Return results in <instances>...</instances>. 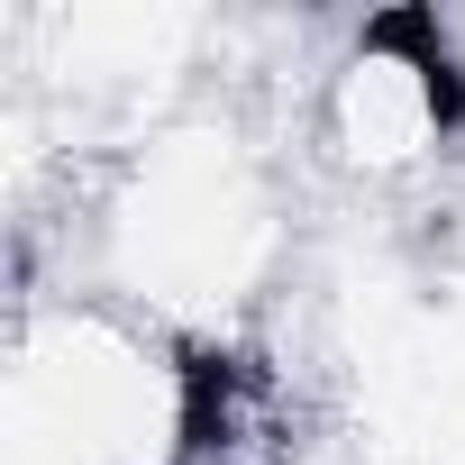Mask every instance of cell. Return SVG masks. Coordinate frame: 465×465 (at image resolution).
Returning a JSON list of instances; mask_svg holds the SVG:
<instances>
[{"instance_id":"6da1fadb","label":"cell","mask_w":465,"mask_h":465,"mask_svg":"<svg viewBox=\"0 0 465 465\" xmlns=\"http://www.w3.org/2000/svg\"><path fill=\"white\" fill-rule=\"evenodd\" d=\"M238 92H201L110 146L64 210V283L155 320L183 347H247L302 265V146Z\"/></svg>"},{"instance_id":"3957f363","label":"cell","mask_w":465,"mask_h":465,"mask_svg":"<svg viewBox=\"0 0 465 465\" xmlns=\"http://www.w3.org/2000/svg\"><path fill=\"white\" fill-rule=\"evenodd\" d=\"M292 146L320 183L392 210L465 164V28L447 10H374L329 28L292 101Z\"/></svg>"},{"instance_id":"277c9868","label":"cell","mask_w":465,"mask_h":465,"mask_svg":"<svg viewBox=\"0 0 465 465\" xmlns=\"http://www.w3.org/2000/svg\"><path fill=\"white\" fill-rule=\"evenodd\" d=\"M356 465H465V256H383L329 292Z\"/></svg>"},{"instance_id":"7a4b0ae2","label":"cell","mask_w":465,"mask_h":465,"mask_svg":"<svg viewBox=\"0 0 465 465\" xmlns=\"http://www.w3.org/2000/svg\"><path fill=\"white\" fill-rule=\"evenodd\" d=\"M210 347L83 292L19 283L0 329V465H192Z\"/></svg>"}]
</instances>
